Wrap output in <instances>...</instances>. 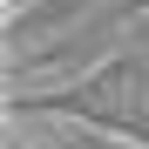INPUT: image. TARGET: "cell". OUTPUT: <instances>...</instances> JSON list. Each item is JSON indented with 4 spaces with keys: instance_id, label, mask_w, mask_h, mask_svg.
Returning <instances> with one entry per match:
<instances>
[{
    "instance_id": "cell-1",
    "label": "cell",
    "mask_w": 149,
    "mask_h": 149,
    "mask_svg": "<svg viewBox=\"0 0 149 149\" xmlns=\"http://www.w3.org/2000/svg\"><path fill=\"white\" fill-rule=\"evenodd\" d=\"M122 95H129V61L115 54L102 74H88L81 88L54 95V109H74V115H122Z\"/></svg>"
}]
</instances>
